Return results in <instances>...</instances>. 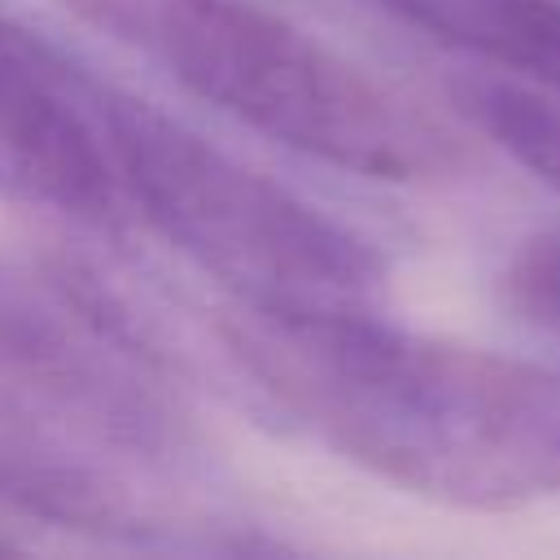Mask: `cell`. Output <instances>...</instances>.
I'll return each mask as SVG.
<instances>
[{"mask_svg":"<svg viewBox=\"0 0 560 560\" xmlns=\"http://www.w3.org/2000/svg\"><path fill=\"white\" fill-rule=\"evenodd\" d=\"M245 398L420 499L503 512L560 490V376L381 311L232 306L214 324Z\"/></svg>","mask_w":560,"mask_h":560,"instance_id":"obj_1","label":"cell"},{"mask_svg":"<svg viewBox=\"0 0 560 560\" xmlns=\"http://www.w3.org/2000/svg\"><path fill=\"white\" fill-rule=\"evenodd\" d=\"M241 127L346 175L429 184L464 144L416 101L254 0H57Z\"/></svg>","mask_w":560,"mask_h":560,"instance_id":"obj_2","label":"cell"},{"mask_svg":"<svg viewBox=\"0 0 560 560\" xmlns=\"http://www.w3.org/2000/svg\"><path fill=\"white\" fill-rule=\"evenodd\" d=\"M101 122L122 201L232 302L258 311H381L376 245L184 118L109 83Z\"/></svg>","mask_w":560,"mask_h":560,"instance_id":"obj_3","label":"cell"},{"mask_svg":"<svg viewBox=\"0 0 560 560\" xmlns=\"http://www.w3.org/2000/svg\"><path fill=\"white\" fill-rule=\"evenodd\" d=\"M188 477L39 394L0 385V512L18 521L162 551L258 547L206 512Z\"/></svg>","mask_w":560,"mask_h":560,"instance_id":"obj_4","label":"cell"},{"mask_svg":"<svg viewBox=\"0 0 560 560\" xmlns=\"http://www.w3.org/2000/svg\"><path fill=\"white\" fill-rule=\"evenodd\" d=\"M162 381L83 311L57 267L35 271L0 254V385L39 394L118 442L197 472L192 424Z\"/></svg>","mask_w":560,"mask_h":560,"instance_id":"obj_5","label":"cell"},{"mask_svg":"<svg viewBox=\"0 0 560 560\" xmlns=\"http://www.w3.org/2000/svg\"><path fill=\"white\" fill-rule=\"evenodd\" d=\"M109 79L0 9V197L118 232L122 201L101 101Z\"/></svg>","mask_w":560,"mask_h":560,"instance_id":"obj_6","label":"cell"},{"mask_svg":"<svg viewBox=\"0 0 560 560\" xmlns=\"http://www.w3.org/2000/svg\"><path fill=\"white\" fill-rule=\"evenodd\" d=\"M411 31L560 101V0H372Z\"/></svg>","mask_w":560,"mask_h":560,"instance_id":"obj_7","label":"cell"},{"mask_svg":"<svg viewBox=\"0 0 560 560\" xmlns=\"http://www.w3.org/2000/svg\"><path fill=\"white\" fill-rule=\"evenodd\" d=\"M451 96L486 140L560 192V101L512 79H459Z\"/></svg>","mask_w":560,"mask_h":560,"instance_id":"obj_8","label":"cell"},{"mask_svg":"<svg viewBox=\"0 0 560 560\" xmlns=\"http://www.w3.org/2000/svg\"><path fill=\"white\" fill-rule=\"evenodd\" d=\"M508 306L542 337L560 341V232L525 236L503 267Z\"/></svg>","mask_w":560,"mask_h":560,"instance_id":"obj_9","label":"cell"},{"mask_svg":"<svg viewBox=\"0 0 560 560\" xmlns=\"http://www.w3.org/2000/svg\"><path fill=\"white\" fill-rule=\"evenodd\" d=\"M0 551H22V542H18L13 534H4V529H0Z\"/></svg>","mask_w":560,"mask_h":560,"instance_id":"obj_10","label":"cell"}]
</instances>
